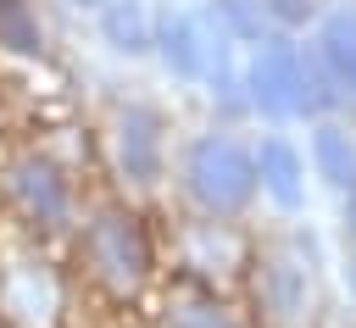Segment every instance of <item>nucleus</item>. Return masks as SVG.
I'll return each mask as SVG.
<instances>
[{
    "label": "nucleus",
    "instance_id": "obj_8",
    "mask_svg": "<svg viewBox=\"0 0 356 328\" xmlns=\"http://www.w3.org/2000/svg\"><path fill=\"white\" fill-rule=\"evenodd\" d=\"M245 111L267 128L300 122V33L267 28L256 44H245Z\"/></svg>",
    "mask_w": 356,
    "mask_h": 328
},
{
    "label": "nucleus",
    "instance_id": "obj_14",
    "mask_svg": "<svg viewBox=\"0 0 356 328\" xmlns=\"http://www.w3.org/2000/svg\"><path fill=\"white\" fill-rule=\"evenodd\" d=\"M95 28H100V39H106L117 56L139 61V56H150V28H156V11H150L145 0H106V6L95 11Z\"/></svg>",
    "mask_w": 356,
    "mask_h": 328
},
{
    "label": "nucleus",
    "instance_id": "obj_2",
    "mask_svg": "<svg viewBox=\"0 0 356 328\" xmlns=\"http://www.w3.org/2000/svg\"><path fill=\"white\" fill-rule=\"evenodd\" d=\"M239 300L256 317V328H328L334 322L328 256L306 217H273L250 228Z\"/></svg>",
    "mask_w": 356,
    "mask_h": 328
},
{
    "label": "nucleus",
    "instance_id": "obj_1",
    "mask_svg": "<svg viewBox=\"0 0 356 328\" xmlns=\"http://www.w3.org/2000/svg\"><path fill=\"white\" fill-rule=\"evenodd\" d=\"M61 256L72 284L106 311H145L167 278L161 222L150 217L145 200H128L111 189H95L83 200V217L61 239Z\"/></svg>",
    "mask_w": 356,
    "mask_h": 328
},
{
    "label": "nucleus",
    "instance_id": "obj_6",
    "mask_svg": "<svg viewBox=\"0 0 356 328\" xmlns=\"http://www.w3.org/2000/svg\"><path fill=\"white\" fill-rule=\"evenodd\" d=\"M172 117L145 100V95H128V100H111L106 122H100V156H106V172H111V195H128V200H156L167 189V172H172Z\"/></svg>",
    "mask_w": 356,
    "mask_h": 328
},
{
    "label": "nucleus",
    "instance_id": "obj_7",
    "mask_svg": "<svg viewBox=\"0 0 356 328\" xmlns=\"http://www.w3.org/2000/svg\"><path fill=\"white\" fill-rule=\"evenodd\" d=\"M161 261H167V278L239 295V278L250 261V222H217V217L178 211L172 222H161Z\"/></svg>",
    "mask_w": 356,
    "mask_h": 328
},
{
    "label": "nucleus",
    "instance_id": "obj_18",
    "mask_svg": "<svg viewBox=\"0 0 356 328\" xmlns=\"http://www.w3.org/2000/svg\"><path fill=\"white\" fill-rule=\"evenodd\" d=\"M0 145H6V95H0Z\"/></svg>",
    "mask_w": 356,
    "mask_h": 328
},
{
    "label": "nucleus",
    "instance_id": "obj_11",
    "mask_svg": "<svg viewBox=\"0 0 356 328\" xmlns=\"http://www.w3.org/2000/svg\"><path fill=\"white\" fill-rule=\"evenodd\" d=\"M150 56L167 67V78L200 83L206 78V11L184 6V0H167L156 11V28H150Z\"/></svg>",
    "mask_w": 356,
    "mask_h": 328
},
{
    "label": "nucleus",
    "instance_id": "obj_12",
    "mask_svg": "<svg viewBox=\"0 0 356 328\" xmlns=\"http://www.w3.org/2000/svg\"><path fill=\"white\" fill-rule=\"evenodd\" d=\"M306 167L323 189L350 195L356 189V111H334V117H312L306 122Z\"/></svg>",
    "mask_w": 356,
    "mask_h": 328
},
{
    "label": "nucleus",
    "instance_id": "obj_9",
    "mask_svg": "<svg viewBox=\"0 0 356 328\" xmlns=\"http://www.w3.org/2000/svg\"><path fill=\"white\" fill-rule=\"evenodd\" d=\"M150 328H256V317L234 289L161 278V289L150 295Z\"/></svg>",
    "mask_w": 356,
    "mask_h": 328
},
{
    "label": "nucleus",
    "instance_id": "obj_19",
    "mask_svg": "<svg viewBox=\"0 0 356 328\" xmlns=\"http://www.w3.org/2000/svg\"><path fill=\"white\" fill-rule=\"evenodd\" d=\"M184 6H200V0H184Z\"/></svg>",
    "mask_w": 356,
    "mask_h": 328
},
{
    "label": "nucleus",
    "instance_id": "obj_16",
    "mask_svg": "<svg viewBox=\"0 0 356 328\" xmlns=\"http://www.w3.org/2000/svg\"><path fill=\"white\" fill-rule=\"evenodd\" d=\"M339 239H345V250H356V189L339 195Z\"/></svg>",
    "mask_w": 356,
    "mask_h": 328
},
{
    "label": "nucleus",
    "instance_id": "obj_5",
    "mask_svg": "<svg viewBox=\"0 0 356 328\" xmlns=\"http://www.w3.org/2000/svg\"><path fill=\"white\" fill-rule=\"evenodd\" d=\"M78 284L61 245H44L0 217V322L6 328H67Z\"/></svg>",
    "mask_w": 356,
    "mask_h": 328
},
{
    "label": "nucleus",
    "instance_id": "obj_20",
    "mask_svg": "<svg viewBox=\"0 0 356 328\" xmlns=\"http://www.w3.org/2000/svg\"><path fill=\"white\" fill-rule=\"evenodd\" d=\"M328 328H334V322H328Z\"/></svg>",
    "mask_w": 356,
    "mask_h": 328
},
{
    "label": "nucleus",
    "instance_id": "obj_3",
    "mask_svg": "<svg viewBox=\"0 0 356 328\" xmlns=\"http://www.w3.org/2000/svg\"><path fill=\"white\" fill-rule=\"evenodd\" d=\"M167 189H172L178 211L217 217V222H250V211L261 206V189H256V150H250L245 128L239 122L189 128L172 145Z\"/></svg>",
    "mask_w": 356,
    "mask_h": 328
},
{
    "label": "nucleus",
    "instance_id": "obj_13",
    "mask_svg": "<svg viewBox=\"0 0 356 328\" xmlns=\"http://www.w3.org/2000/svg\"><path fill=\"white\" fill-rule=\"evenodd\" d=\"M306 44L317 50L328 78L339 83L345 106L356 111V0H323V11L306 28Z\"/></svg>",
    "mask_w": 356,
    "mask_h": 328
},
{
    "label": "nucleus",
    "instance_id": "obj_4",
    "mask_svg": "<svg viewBox=\"0 0 356 328\" xmlns=\"http://www.w3.org/2000/svg\"><path fill=\"white\" fill-rule=\"evenodd\" d=\"M95 189L83 183V172L50 150L44 139H22V145H0V217L44 245H61L72 233V222L83 217V200Z\"/></svg>",
    "mask_w": 356,
    "mask_h": 328
},
{
    "label": "nucleus",
    "instance_id": "obj_15",
    "mask_svg": "<svg viewBox=\"0 0 356 328\" xmlns=\"http://www.w3.org/2000/svg\"><path fill=\"white\" fill-rule=\"evenodd\" d=\"M261 11H267V22H273V28L300 33V28H312V17L323 11V0H261Z\"/></svg>",
    "mask_w": 356,
    "mask_h": 328
},
{
    "label": "nucleus",
    "instance_id": "obj_17",
    "mask_svg": "<svg viewBox=\"0 0 356 328\" xmlns=\"http://www.w3.org/2000/svg\"><path fill=\"white\" fill-rule=\"evenodd\" d=\"M339 278H345V295H350V306H356V250H345V267H339Z\"/></svg>",
    "mask_w": 356,
    "mask_h": 328
},
{
    "label": "nucleus",
    "instance_id": "obj_10",
    "mask_svg": "<svg viewBox=\"0 0 356 328\" xmlns=\"http://www.w3.org/2000/svg\"><path fill=\"white\" fill-rule=\"evenodd\" d=\"M250 150H256V189L273 206V217H306V206H312V189H306L312 167H306L300 139L289 128H261L250 139Z\"/></svg>",
    "mask_w": 356,
    "mask_h": 328
},
{
    "label": "nucleus",
    "instance_id": "obj_21",
    "mask_svg": "<svg viewBox=\"0 0 356 328\" xmlns=\"http://www.w3.org/2000/svg\"><path fill=\"white\" fill-rule=\"evenodd\" d=\"M0 328H6V322H0Z\"/></svg>",
    "mask_w": 356,
    "mask_h": 328
}]
</instances>
